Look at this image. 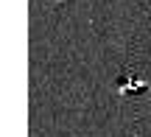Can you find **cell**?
<instances>
[{
    "label": "cell",
    "mask_w": 151,
    "mask_h": 137,
    "mask_svg": "<svg viewBox=\"0 0 151 137\" xmlns=\"http://www.w3.org/2000/svg\"><path fill=\"white\" fill-rule=\"evenodd\" d=\"M120 90H126V93H140V90H146V81L123 76V78H120Z\"/></svg>",
    "instance_id": "1"
}]
</instances>
